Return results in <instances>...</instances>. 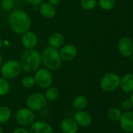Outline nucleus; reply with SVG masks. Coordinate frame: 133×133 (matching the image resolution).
<instances>
[{
    "mask_svg": "<svg viewBox=\"0 0 133 133\" xmlns=\"http://www.w3.org/2000/svg\"><path fill=\"white\" fill-rule=\"evenodd\" d=\"M130 100L131 101V103L133 104V92H131V97H130Z\"/></svg>",
    "mask_w": 133,
    "mask_h": 133,
    "instance_id": "nucleus-33",
    "label": "nucleus"
},
{
    "mask_svg": "<svg viewBox=\"0 0 133 133\" xmlns=\"http://www.w3.org/2000/svg\"><path fill=\"white\" fill-rule=\"evenodd\" d=\"M21 69L26 73L35 72L42 64L41 53L35 49H26L19 61Z\"/></svg>",
    "mask_w": 133,
    "mask_h": 133,
    "instance_id": "nucleus-2",
    "label": "nucleus"
},
{
    "mask_svg": "<svg viewBox=\"0 0 133 133\" xmlns=\"http://www.w3.org/2000/svg\"><path fill=\"white\" fill-rule=\"evenodd\" d=\"M12 133H29V130L26 128V127L18 126L15 128Z\"/></svg>",
    "mask_w": 133,
    "mask_h": 133,
    "instance_id": "nucleus-29",
    "label": "nucleus"
},
{
    "mask_svg": "<svg viewBox=\"0 0 133 133\" xmlns=\"http://www.w3.org/2000/svg\"><path fill=\"white\" fill-rule=\"evenodd\" d=\"M38 40L36 34L31 31H28L21 35V43L27 49H35L38 45Z\"/></svg>",
    "mask_w": 133,
    "mask_h": 133,
    "instance_id": "nucleus-14",
    "label": "nucleus"
},
{
    "mask_svg": "<svg viewBox=\"0 0 133 133\" xmlns=\"http://www.w3.org/2000/svg\"><path fill=\"white\" fill-rule=\"evenodd\" d=\"M121 129L126 132H133V111H125L119 120Z\"/></svg>",
    "mask_w": 133,
    "mask_h": 133,
    "instance_id": "nucleus-13",
    "label": "nucleus"
},
{
    "mask_svg": "<svg viewBox=\"0 0 133 133\" xmlns=\"http://www.w3.org/2000/svg\"><path fill=\"white\" fill-rule=\"evenodd\" d=\"M2 46H3V41H2L1 38H0V49H1Z\"/></svg>",
    "mask_w": 133,
    "mask_h": 133,
    "instance_id": "nucleus-35",
    "label": "nucleus"
},
{
    "mask_svg": "<svg viewBox=\"0 0 133 133\" xmlns=\"http://www.w3.org/2000/svg\"><path fill=\"white\" fill-rule=\"evenodd\" d=\"M28 130L29 133H53L52 126L45 121H35Z\"/></svg>",
    "mask_w": 133,
    "mask_h": 133,
    "instance_id": "nucleus-11",
    "label": "nucleus"
},
{
    "mask_svg": "<svg viewBox=\"0 0 133 133\" xmlns=\"http://www.w3.org/2000/svg\"><path fill=\"white\" fill-rule=\"evenodd\" d=\"M131 61H132V63H133V53L131 54Z\"/></svg>",
    "mask_w": 133,
    "mask_h": 133,
    "instance_id": "nucleus-36",
    "label": "nucleus"
},
{
    "mask_svg": "<svg viewBox=\"0 0 133 133\" xmlns=\"http://www.w3.org/2000/svg\"><path fill=\"white\" fill-rule=\"evenodd\" d=\"M64 42V36L60 32H53L48 38V44L50 47L55 49L61 48L63 45Z\"/></svg>",
    "mask_w": 133,
    "mask_h": 133,
    "instance_id": "nucleus-17",
    "label": "nucleus"
},
{
    "mask_svg": "<svg viewBox=\"0 0 133 133\" xmlns=\"http://www.w3.org/2000/svg\"><path fill=\"white\" fill-rule=\"evenodd\" d=\"M48 1H49V3L51 5L56 6H58V5L61 3L62 0H48Z\"/></svg>",
    "mask_w": 133,
    "mask_h": 133,
    "instance_id": "nucleus-31",
    "label": "nucleus"
},
{
    "mask_svg": "<svg viewBox=\"0 0 133 133\" xmlns=\"http://www.w3.org/2000/svg\"><path fill=\"white\" fill-rule=\"evenodd\" d=\"M97 5V0H81V6L83 10L90 11L95 9Z\"/></svg>",
    "mask_w": 133,
    "mask_h": 133,
    "instance_id": "nucleus-26",
    "label": "nucleus"
},
{
    "mask_svg": "<svg viewBox=\"0 0 133 133\" xmlns=\"http://www.w3.org/2000/svg\"><path fill=\"white\" fill-rule=\"evenodd\" d=\"M121 107L125 111H129L132 109L133 107V104L131 103V101L130 99H125L121 103Z\"/></svg>",
    "mask_w": 133,
    "mask_h": 133,
    "instance_id": "nucleus-28",
    "label": "nucleus"
},
{
    "mask_svg": "<svg viewBox=\"0 0 133 133\" xmlns=\"http://www.w3.org/2000/svg\"><path fill=\"white\" fill-rule=\"evenodd\" d=\"M99 7L105 11L112 10L116 5V0H97Z\"/></svg>",
    "mask_w": 133,
    "mask_h": 133,
    "instance_id": "nucleus-22",
    "label": "nucleus"
},
{
    "mask_svg": "<svg viewBox=\"0 0 133 133\" xmlns=\"http://www.w3.org/2000/svg\"><path fill=\"white\" fill-rule=\"evenodd\" d=\"M120 88L125 93H131L133 92V74L126 73L120 80Z\"/></svg>",
    "mask_w": 133,
    "mask_h": 133,
    "instance_id": "nucleus-16",
    "label": "nucleus"
},
{
    "mask_svg": "<svg viewBox=\"0 0 133 133\" xmlns=\"http://www.w3.org/2000/svg\"><path fill=\"white\" fill-rule=\"evenodd\" d=\"M7 22L11 31L17 35H22L29 31L31 26L30 16L22 10L11 11L8 15Z\"/></svg>",
    "mask_w": 133,
    "mask_h": 133,
    "instance_id": "nucleus-1",
    "label": "nucleus"
},
{
    "mask_svg": "<svg viewBox=\"0 0 133 133\" xmlns=\"http://www.w3.org/2000/svg\"><path fill=\"white\" fill-rule=\"evenodd\" d=\"M21 66L19 61L15 59H9L2 64L1 75L7 80H12L17 78L21 73Z\"/></svg>",
    "mask_w": 133,
    "mask_h": 133,
    "instance_id": "nucleus-4",
    "label": "nucleus"
},
{
    "mask_svg": "<svg viewBox=\"0 0 133 133\" xmlns=\"http://www.w3.org/2000/svg\"><path fill=\"white\" fill-rule=\"evenodd\" d=\"M27 107L34 112L42 110L47 105V100L44 94L41 92H33L26 99Z\"/></svg>",
    "mask_w": 133,
    "mask_h": 133,
    "instance_id": "nucleus-7",
    "label": "nucleus"
},
{
    "mask_svg": "<svg viewBox=\"0 0 133 133\" xmlns=\"http://www.w3.org/2000/svg\"><path fill=\"white\" fill-rule=\"evenodd\" d=\"M0 133H4V131H3V128H2L1 124H0Z\"/></svg>",
    "mask_w": 133,
    "mask_h": 133,
    "instance_id": "nucleus-34",
    "label": "nucleus"
},
{
    "mask_svg": "<svg viewBox=\"0 0 133 133\" xmlns=\"http://www.w3.org/2000/svg\"><path fill=\"white\" fill-rule=\"evenodd\" d=\"M21 85L24 89H31L35 85L34 76H31V75H26L23 77L21 81Z\"/></svg>",
    "mask_w": 133,
    "mask_h": 133,
    "instance_id": "nucleus-24",
    "label": "nucleus"
},
{
    "mask_svg": "<svg viewBox=\"0 0 133 133\" xmlns=\"http://www.w3.org/2000/svg\"><path fill=\"white\" fill-rule=\"evenodd\" d=\"M42 63L50 71H57L62 66V59L57 49L52 47L45 48L41 53Z\"/></svg>",
    "mask_w": 133,
    "mask_h": 133,
    "instance_id": "nucleus-3",
    "label": "nucleus"
},
{
    "mask_svg": "<svg viewBox=\"0 0 133 133\" xmlns=\"http://www.w3.org/2000/svg\"><path fill=\"white\" fill-rule=\"evenodd\" d=\"M119 53L124 57H129L133 53V41L127 36L122 37L117 45Z\"/></svg>",
    "mask_w": 133,
    "mask_h": 133,
    "instance_id": "nucleus-9",
    "label": "nucleus"
},
{
    "mask_svg": "<svg viewBox=\"0 0 133 133\" xmlns=\"http://www.w3.org/2000/svg\"><path fill=\"white\" fill-rule=\"evenodd\" d=\"M59 95V89L55 87V86H49V88L45 89V97L47 100V102H54L56 101Z\"/></svg>",
    "mask_w": 133,
    "mask_h": 133,
    "instance_id": "nucleus-20",
    "label": "nucleus"
},
{
    "mask_svg": "<svg viewBox=\"0 0 133 133\" xmlns=\"http://www.w3.org/2000/svg\"><path fill=\"white\" fill-rule=\"evenodd\" d=\"M74 119L76 121V123L79 125V127H89L92 123V115L85 110H77L74 115Z\"/></svg>",
    "mask_w": 133,
    "mask_h": 133,
    "instance_id": "nucleus-12",
    "label": "nucleus"
},
{
    "mask_svg": "<svg viewBox=\"0 0 133 133\" xmlns=\"http://www.w3.org/2000/svg\"><path fill=\"white\" fill-rule=\"evenodd\" d=\"M15 120L19 126L29 127L35 121V114L29 108L22 107L16 112Z\"/></svg>",
    "mask_w": 133,
    "mask_h": 133,
    "instance_id": "nucleus-8",
    "label": "nucleus"
},
{
    "mask_svg": "<svg viewBox=\"0 0 133 133\" xmlns=\"http://www.w3.org/2000/svg\"><path fill=\"white\" fill-rule=\"evenodd\" d=\"M24 1L31 5L37 6V5H40L41 3H42L43 0H24Z\"/></svg>",
    "mask_w": 133,
    "mask_h": 133,
    "instance_id": "nucleus-30",
    "label": "nucleus"
},
{
    "mask_svg": "<svg viewBox=\"0 0 133 133\" xmlns=\"http://www.w3.org/2000/svg\"><path fill=\"white\" fill-rule=\"evenodd\" d=\"M120 76L115 72H107L99 82L100 89L107 92H110L120 88Z\"/></svg>",
    "mask_w": 133,
    "mask_h": 133,
    "instance_id": "nucleus-5",
    "label": "nucleus"
},
{
    "mask_svg": "<svg viewBox=\"0 0 133 133\" xmlns=\"http://www.w3.org/2000/svg\"><path fill=\"white\" fill-rule=\"evenodd\" d=\"M10 91V84L9 81L3 78L0 77V96H6Z\"/></svg>",
    "mask_w": 133,
    "mask_h": 133,
    "instance_id": "nucleus-23",
    "label": "nucleus"
},
{
    "mask_svg": "<svg viewBox=\"0 0 133 133\" xmlns=\"http://www.w3.org/2000/svg\"><path fill=\"white\" fill-rule=\"evenodd\" d=\"M59 52L60 57L63 61H72L78 56V49L73 44H66L61 47Z\"/></svg>",
    "mask_w": 133,
    "mask_h": 133,
    "instance_id": "nucleus-10",
    "label": "nucleus"
},
{
    "mask_svg": "<svg viewBox=\"0 0 133 133\" xmlns=\"http://www.w3.org/2000/svg\"><path fill=\"white\" fill-rule=\"evenodd\" d=\"M60 130L63 133H78L79 125L74 118L66 117L60 122Z\"/></svg>",
    "mask_w": 133,
    "mask_h": 133,
    "instance_id": "nucleus-15",
    "label": "nucleus"
},
{
    "mask_svg": "<svg viewBox=\"0 0 133 133\" xmlns=\"http://www.w3.org/2000/svg\"><path fill=\"white\" fill-rule=\"evenodd\" d=\"M15 5V0H2L1 6L2 8L6 11L11 10Z\"/></svg>",
    "mask_w": 133,
    "mask_h": 133,
    "instance_id": "nucleus-27",
    "label": "nucleus"
},
{
    "mask_svg": "<svg viewBox=\"0 0 133 133\" xmlns=\"http://www.w3.org/2000/svg\"><path fill=\"white\" fill-rule=\"evenodd\" d=\"M88 103H89V101L85 96L78 95L76 97H75L72 102V106L75 110H82L87 107Z\"/></svg>",
    "mask_w": 133,
    "mask_h": 133,
    "instance_id": "nucleus-19",
    "label": "nucleus"
},
{
    "mask_svg": "<svg viewBox=\"0 0 133 133\" xmlns=\"http://www.w3.org/2000/svg\"><path fill=\"white\" fill-rule=\"evenodd\" d=\"M122 113L121 111L116 108V107H112V108H110L107 111V117L110 120L113 121H119L120 118H121V116Z\"/></svg>",
    "mask_w": 133,
    "mask_h": 133,
    "instance_id": "nucleus-25",
    "label": "nucleus"
},
{
    "mask_svg": "<svg viewBox=\"0 0 133 133\" xmlns=\"http://www.w3.org/2000/svg\"><path fill=\"white\" fill-rule=\"evenodd\" d=\"M40 14L46 19H52L56 16V10L54 6L51 5L49 3H41L39 6Z\"/></svg>",
    "mask_w": 133,
    "mask_h": 133,
    "instance_id": "nucleus-18",
    "label": "nucleus"
},
{
    "mask_svg": "<svg viewBox=\"0 0 133 133\" xmlns=\"http://www.w3.org/2000/svg\"><path fill=\"white\" fill-rule=\"evenodd\" d=\"M12 117V111L6 106H0V124L7 123Z\"/></svg>",
    "mask_w": 133,
    "mask_h": 133,
    "instance_id": "nucleus-21",
    "label": "nucleus"
},
{
    "mask_svg": "<svg viewBox=\"0 0 133 133\" xmlns=\"http://www.w3.org/2000/svg\"><path fill=\"white\" fill-rule=\"evenodd\" d=\"M2 64H3V56L1 54H0V66H1Z\"/></svg>",
    "mask_w": 133,
    "mask_h": 133,
    "instance_id": "nucleus-32",
    "label": "nucleus"
},
{
    "mask_svg": "<svg viewBox=\"0 0 133 133\" xmlns=\"http://www.w3.org/2000/svg\"><path fill=\"white\" fill-rule=\"evenodd\" d=\"M35 85L41 89H47L52 85L53 77L51 71L47 68H38L34 75Z\"/></svg>",
    "mask_w": 133,
    "mask_h": 133,
    "instance_id": "nucleus-6",
    "label": "nucleus"
}]
</instances>
